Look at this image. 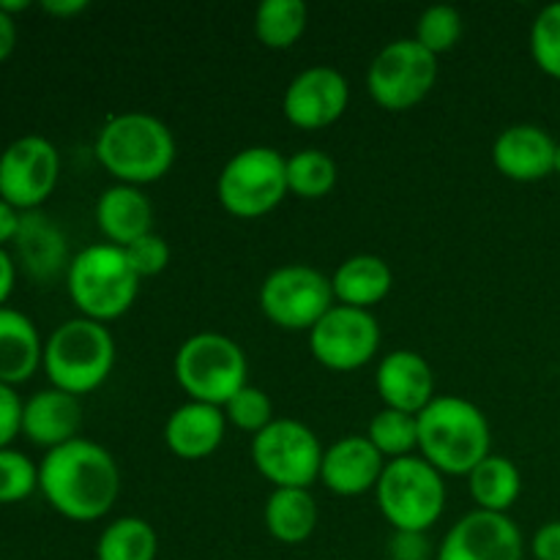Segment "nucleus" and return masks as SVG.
<instances>
[{
  "instance_id": "1",
  "label": "nucleus",
  "mask_w": 560,
  "mask_h": 560,
  "mask_svg": "<svg viewBox=\"0 0 560 560\" xmlns=\"http://www.w3.org/2000/svg\"><path fill=\"white\" fill-rule=\"evenodd\" d=\"M38 490L60 517L71 523H96L120 495L118 463L98 443L74 438L42 459Z\"/></svg>"
},
{
  "instance_id": "2",
  "label": "nucleus",
  "mask_w": 560,
  "mask_h": 560,
  "mask_svg": "<svg viewBox=\"0 0 560 560\" xmlns=\"http://www.w3.org/2000/svg\"><path fill=\"white\" fill-rule=\"evenodd\" d=\"M96 159L118 184H156L175 164V137L164 120L148 113L113 115L96 137Z\"/></svg>"
},
{
  "instance_id": "3",
  "label": "nucleus",
  "mask_w": 560,
  "mask_h": 560,
  "mask_svg": "<svg viewBox=\"0 0 560 560\" xmlns=\"http://www.w3.org/2000/svg\"><path fill=\"white\" fill-rule=\"evenodd\" d=\"M490 421L463 397H435L419 413V457L443 476H465L490 457Z\"/></svg>"
},
{
  "instance_id": "4",
  "label": "nucleus",
  "mask_w": 560,
  "mask_h": 560,
  "mask_svg": "<svg viewBox=\"0 0 560 560\" xmlns=\"http://www.w3.org/2000/svg\"><path fill=\"white\" fill-rule=\"evenodd\" d=\"M140 282L142 279L135 273L126 252L107 241L77 252L66 271L69 299L80 310V317L104 326L124 317L135 306Z\"/></svg>"
},
{
  "instance_id": "5",
  "label": "nucleus",
  "mask_w": 560,
  "mask_h": 560,
  "mask_svg": "<svg viewBox=\"0 0 560 560\" xmlns=\"http://www.w3.org/2000/svg\"><path fill=\"white\" fill-rule=\"evenodd\" d=\"M44 372L52 388L74 397L96 392L115 366V339L104 323L74 317L49 334L44 342Z\"/></svg>"
},
{
  "instance_id": "6",
  "label": "nucleus",
  "mask_w": 560,
  "mask_h": 560,
  "mask_svg": "<svg viewBox=\"0 0 560 560\" xmlns=\"http://www.w3.org/2000/svg\"><path fill=\"white\" fill-rule=\"evenodd\" d=\"M173 372L189 402L213 408H224L249 383L244 348L217 331H200L186 339L175 353Z\"/></svg>"
},
{
  "instance_id": "7",
  "label": "nucleus",
  "mask_w": 560,
  "mask_h": 560,
  "mask_svg": "<svg viewBox=\"0 0 560 560\" xmlns=\"http://www.w3.org/2000/svg\"><path fill=\"white\" fill-rule=\"evenodd\" d=\"M375 498L381 514L394 530L427 534L446 509V481L441 470L413 454L386 463V470L375 487Z\"/></svg>"
},
{
  "instance_id": "8",
  "label": "nucleus",
  "mask_w": 560,
  "mask_h": 560,
  "mask_svg": "<svg viewBox=\"0 0 560 560\" xmlns=\"http://www.w3.org/2000/svg\"><path fill=\"white\" fill-rule=\"evenodd\" d=\"M288 159L268 145H252L228 159L217 197L235 219H260L288 197Z\"/></svg>"
},
{
  "instance_id": "9",
  "label": "nucleus",
  "mask_w": 560,
  "mask_h": 560,
  "mask_svg": "<svg viewBox=\"0 0 560 560\" xmlns=\"http://www.w3.org/2000/svg\"><path fill=\"white\" fill-rule=\"evenodd\" d=\"M323 443L315 432L295 419H273L262 432L252 438V463L257 474L271 481L273 490L301 487L310 490L320 481Z\"/></svg>"
},
{
  "instance_id": "10",
  "label": "nucleus",
  "mask_w": 560,
  "mask_h": 560,
  "mask_svg": "<svg viewBox=\"0 0 560 560\" xmlns=\"http://www.w3.org/2000/svg\"><path fill=\"white\" fill-rule=\"evenodd\" d=\"M257 301L268 323L282 331L310 334L337 299L326 273L304 262H290L268 273Z\"/></svg>"
},
{
  "instance_id": "11",
  "label": "nucleus",
  "mask_w": 560,
  "mask_h": 560,
  "mask_svg": "<svg viewBox=\"0 0 560 560\" xmlns=\"http://www.w3.org/2000/svg\"><path fill=\"white\" fill-rule=\"evenodd\" d=\"M438 80V58L416 38H397L372 58L366 91L377 107L405 113L430 96Z\"/></svg>"
},
{
  "instance_id": "12",
  "label": "nucleus",
  "mask_w": 560,
  "mask_h": 560,
  "mask_svg": "<svg viewBox=\"0 0 560 560\" xmlns=\"http://www.w3.org/2000/svg\"><path fill=\"white\" fill-rule=\"evenodd\" d=\"M381 348V326L366 310L334 304L310 331V350L331 372H355Z\"/></svg>"
},
{
  "instance_id": "13",
  "label": "nucleus",
  "mask_w": 560,
  "mask_h": 560,
  "mask_svg": "<svg viewBox=\"0 0 560 560\" xmlns=\"http://www.w3.org/2000/svg\"><path fill=\"white\" fill-rule=\"evenodd\" d=\"M58 148L38 135L20 137L0 153V200L16 211H36L58 186Z\"/></svg>"
},
{
  "instance_id": "14",
  "label": "nucleus",
  "mask_w": 560,
  "mask_h": 560,
  "mask_svg": "<svg viewBox=\"0 0 560 560\" xmlns=\"http://www.w3.org/2000/svg\"><path fill=\"white\" fill-rule=\"evenodd\" d=\"M525 541L509 514L476 512L465 514L448 528L438 545L435 560H523Z\"/></svg>"
},
{
  "instance_id": "15",
  "label": "nucleus",
  "mask_w": 560,
  "mask_h": 560,
  "mask_svg": "<svg viewBox=\"0 0 560 560\" xmlns=\"http://www.w3.org/2000/svg\"><path fill=\"white\" fill-rule=\"evenodd\" d=\"M350 104V88L342 71L310 66L290 80L282 96V113L295 129L315 131L337 124Z\"/></svg>"
},
{
  "instance_id": "16",
  "label": "nucleus",
  "mask_w": 560,
  "mask_h": 560,
  "mask_svg": "<svg viewBox=\"0 0 560 560\" xmlns=\"http://www.w3.org/2000/svg\"><path fill=\"white\" fill-rule=\"evenodd\" d=\"M558 142L550 131L534 124H514L492 142V164L498 173L517 184H536L556 173Z\"/></svg>"
},
{
  "instance_id": "17",
  "label": "nucleus",
  "mask_w": 560,
  "mask_h": 560,
  "mask_svg": "<svg viewBox=\"0 0 560 560\" xmlns=\"http://www.w3.org/2000/svg\"><path fill=\"white\" fill-rule=\"evenodd\" d=\"M375 388L383 399V408L402 410L410 416H419L438 397L430 361L408 348L383 355L375 372Z\"/></svg>"
},
{
  "instance_id": "18",
  "label": "nucleus",
  "mask_w": 560,
  "mask_h": 560,
  "mask_svg": "<svg viewBox=\"0 0 560 560\" xmlns=\"http://www.w3.org/2000/svg\"><path fill=\"white\" fill-rule=\"evenodd\" d=\"M386 470V459L366 435H348L323 452L320 481L342 498H359L375 490Z\"/></svg>"
},
{
  "instance_id": "19",
  "label": "nucleus",
  "mask_w": 560,
  "mask_h": 560,
  "mask_svg": "<svg viewBox=\"0 0 560 560\" xmlns=\"http://www.w3.org/2000/svg\"><path fill=\"white\" fill-rule=\"evenodd\" d=\"M82 405L80 397L60 388L36 392L22 408V435L47 452L80 438Z\"/></svg>"
},
{
  "instance_id": "20",
  "label": "nucleus",
  "mask_w": 560,
  "mask_h": 560,
  "mask_svg": "<svg viewBox=\"0 0 560 560\" xmlns=\"http://www.w3.org/2000/svg\"><path fill=\"white\" fill-rule=\"evenodd\" d=\"M228 419L222 408L206 402H186L170 413L164 424V443L170 452L186 463L206 459L222 446Z\"/></svg>"
},
{
  "instance_id": "21",
  "label": "nucleus",
  "mask_w": 560,
  "mask_h": 560,
  "mask_svg": "<svg viewBox=\"0 0 560 560\" xmlns=\"http://www.w3.org/2000/svg\"><path fill=\"white\" fill-rule=\"evenodd\" d=\"M96 224L107 244L126 249L142 235L153 233V206L137 186L115 184L98 195Z\"/></svg>"
},
{
  "instance_id": "22",
  "label": "nucleus",
  "mask_w": 560,
  "mask_h": 560,
  "mask_svg": "<svg viewBox=\"0 0 560 560\" xmlns=\"http://www.w3.org/2000/svg\"><path fill=\"white\" fill-rule=\"evenodd\" d=\"M42 359L44 345L31 317L0 306V383L20 386L31 381Z\"/></svg>"
},
{
  "instance_id": "23",
  "label": "nucleus",
  "mask_w": 560,
  "mask_h": 560,
  "mask_svg": "<svg viewBox=\"0 0 560 560\" xmlns=\"http://www.w3.org/2000/svg\"><path fill=\"white\" fill-rule=\"evenodd\" d=\"M334 299L342 306L353 310H366L386 301V295L394 288V273L383 257L377 255H353L331 277Z\"/></svg>"
},
{
  "instance_id": "24",
  "label": "nucleus",
  "mask_w": 560,
  "mask_h": 560,
  "mask_svg": "<svg viewBox=\"0 0 560 560\" xmlns=\"http://www.w3.org/2000/svg\"><path fill=\"white\" fill-rule=\"evenodd\" d=\"M317 501L310 490L301 487H282L268 495L262 520L268 534L282 545H301L310 539L317 528Z\"/></svg>"
},
{
  "instance_id": "25",
  "label": "nucleus",
  "mask_w": 560,
  "mask_h": 560,
  "mask_svg": "<svg viewBox=\"0 0 560 560\" xmlns=\"http://www.w3.org/2000/svg\"><path fill=\"white\" fill-rule=\"evenodd\" d=\"M468 490L481 512L509 514L523 492V474L509 457L490 454L468 474Z\"/></svg>"
},
{
  "instance_id": "26",
  "label": "nucleus",
  "mask_w": 560,
  "mask_h": 560,
  "mask_svg": "<svg viewBox=\"0 0 560 560\" xmlns=\"http://www.w3.org/2000/svg\"><path fill=\"white\" fill-rule=\"evenodd\" d=\"M16 249H20L22 262H25L27 271L38 279H47L52 273H58L60 268L69 271V262L66 260V241L60 235V230L55 224L47 222V217L31 211L27 217H22L20 233H16Z\"/></svg>"
},
{
  "instance_id": "27",
  "label": "nucleus",
  "mask_w": 560,
  "mask_h": 560,
  "mask_svg": "<svg viewBox=\"0 0 560 560\" xmlns=\"http://www.w3.org/2000/svg\"><path fill=\"white\" fill-rule=\"evenodd\" d=\"M159 536L142 517H118L102 530L96 560H156Z\"/></svg>"
},
{
  "instance_id": "28",
  "label": "nucleus",
  "mask_w": 560,
  "mask_h": 560,
  "mask_svg": "<svg viewBox=\"0 0 560 560\" xmlns=\"http://www.w3.org/2000/svg\"><path fill=\"white\" fill-rule=\"evenodd\" d=\"M306 22L304 0H262L255 11V36L268 49H290L304 36Z\"/></svg>"
},
{
  "instance_id": "29",
  "label": "nucleus",
  "mask_w": 560,
  "mask_h": 560,
  "mask_svg": "<svg viewBox=\"0 0 560 560\" xmlns=\"http://www.w3.org/2000/svg\"><path fill=\"white\" fill-rule=\"evenodd\" d=\"M366 438L383 454L386 463L413 457V454H419V416H410L392 408L377 410L372 416Z\"/></svg>"
},
{
  "instance_id": "30",
  "label": "nucleus",
  "mask_w": 560,
  "mask_h": 560,
  "mask_svg": "<svg viewBox=\"0 0 560 560\" xmlns=\"http://www.w3.org/2000/svg\"><path fill=\"white\" fill-rule=\"evenodd\" d=\"M337 186V164L326 151L304 148L288 156V191L301 200H320Z\"/></svg>"
},
{
  "instance_id": "31",
  "label": "nucleus",
  "mask_w": 560,
  "mask_h": 560,
  "mask_svg": "<svg viewBox=\"0 0 560 560\" xmlns=\"http://www.w3.org/2000/svg\"><path fill=\"white\" fill-rule=\"evenodd\" d=\"M416 42L430 55L452 52L463 38V14L454 5H430L416 22Z\"/></svg>"
},
{
  "instance_id": "32",
  "label": "nucleus",
  "mask_w": 560,
  "mask_h": 560,
  "mask_svg": "<svg viewBox=\"0 0 560 560\" xmlns=\"http://www.w3.org/2000/svg\"><path fill=\"white\" fill-rule=\"evenodd\" d=\"M222 410L228 424H233L235 430L241 432H249L252 438H255L257 432L266 430V427L277 419V416H273L271 397H268L262 388L252 386V383H246Z\"/></svg>"
},
{
  "instance_id": "33",
  "label": "nucleus",
  "mask_w": 560,
  "mask_h": 560,
  "mask_svg": "<svg viewBox=\"0 0 560 560\" xmlns=\"http://www.w3.org/2000/svg\"><path fill=\"white\" fill-rule=\"evenodd\" d=\"M530 55L552 80H560V0L545 5L530 27Z\"/></svg>"
},
{
  "instance_id": "34",
  "label": "nucleus",
  "mask_w": 560,
  "mask_h": 560,
  "mask_svg": "<svg viewBox=\"0 0 560 560\" xmlns=\"http://www.w3.org/2000/svg\"><path fill=\"white\" fill-rule=\"evenodd\" d=\"M38 487V468L14 448L0 452V503H20Z\"/></svg>"
},
{
  "instance_id": "35",
  "label": "nucleus",
  "mask_w": 560,
  "mask_h": 560,
  "mask_svg": "<svg viewBox=\"0 0 560 560\" xmlns=\"http://www.w3.org/2000/svg\"><path fill=\"white\" fill-rule=\"evenodd\" d=\"M126 257H129L131 268L140 279L148 277H159L164 268L170 266V244L156 233H148L142 235L140 241L126 246Z\"/></svg>"
},
{
  "instance_id": "36",
  "label": "nucleus",
  "mask_w": 560,
  "mask_h": 560,
  "mask_svg": "<svg viewBox=\"0 0 560 560\" xmlns=\"http://www.w3.org/2000/svg\"><path fill=\"white\" fill-rule=\"evenodd\" d=\"M22 408L25 402L14 392V386L0 383V452L9 448L11 441L22 432Z\"/></svg>"
},
{
  "instance_id": "37",
  "label": "nucleus",
  "mask_w": 560,
  "mask_h": 560,
  "mask_svg": "<svg viewBox=\"0 0 560 560\" xmlns=\"http://www.w3.org/2000/svg\"><path fill=\"white\" fill-rule=\"evenodd\" d=\"M388 556H392V560H430L427 534H399V530H394Z\"/></svg>"
},
{
  "instance_id": "38",
  "label": "nucleus",
  "mask_w": 560,
  "mask_h": 560,
  "mask_svg": "<svg viewBox=\"0 0 560 560\" xmlns=\"http://www.w3.org/2000/svg\"><path fill=\"white\" fill-rule=\"evenodd\" d=\"M530 552L536 560H560V520L545 523L534 534L530 541Z\"/></svg>"
},
{
  "instance_id": "39",
  "label": "nucleus",
  "mask_w": 560,
  "mask_h": 560,
  "mask_svg": "<svg viewBox=\"0 0 560 560\" xmlns=\"http://www.w3.org/2000/svg\"><path fill=\"white\" fill-rule=\"evenodd\" d=\"M22 217L14 206H9L5 200H0V246H5L9 241L16 238L20 233Z\"/></svg>"
},
{
  "instance_id": "40",
  "label": "nucleus",
  "mask_w": 560,
  "mask_h": 560,
  "mask_svg": "<svg viewBox=\"0 0 560 560\" xmlns=\"http://www.w3.org/2000/svg\"><path fill=\"white\" fill-rule=\"evenodd\" d=\"M14 279H16V268L14 260L9 257V252L0 246V306L9 301L11 290H14Z\"/></svg>"
},
{
  "instance_id": "41",
  "label": "nucleus",
  "mask_w": 560,
  "mask_h": 560,
  "mask_svg": "<svg viewBox=\"0 0 560 560\" xmlns=\"http://www.w3.org/2000/svg\"><path fill=\"white\" fill-rule=\"evenodd\" d=\"M42 9L47 14L60 16V20H69V16L82 14L88 9V0H44Z\"/></svg>"
},
{
  "instance_id": "42",
  "label": "nucleus",
  "mask_w": 560,
  "mask_h": 560,
  "mask_svg": "<svg viewBox=\"0 0 560 560\" xmlns=\"http://www.w3.org/2000/svg\"><path fill=\"white\" fill-rule=\"evenodd\" d=\"M16 47V25H14V16L3 14L0 11V63L14 52Z\"/></svg>"
},
{
  "instance_id": "43",
  "label": "nucleus",
  "mask_w": 560,
  "mask_h": 560,
  "mask_svg": "<svg viewBox=\"0 0 560 560\" xmlns=\"http://www.w3.org/2000/svg\"><path fill=\"white\" fill-rule=\"evenodd\" d=\"M25 9H31V3H27V0H0V11L9 16L20 14V11H25Z\"/></svg>"
},
{
  "instance_id": "44",
  "label": "nucleus",
  "mask_w": 560,
  "mask_h": 560,
  "mask_svg": "<svg viewBox=\"0 0 560 560\" xmlns=\"http://www.w3.org/2000/svg\"><path fill=\"white\" fill-rule=\"evenodd\" d=\"M556 175L560 178V142H558V153H556Z\"/></svg>"
}]
</instances>
